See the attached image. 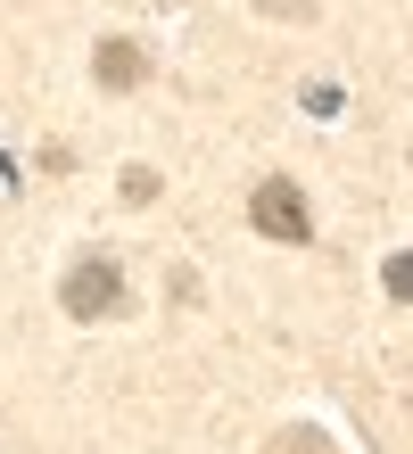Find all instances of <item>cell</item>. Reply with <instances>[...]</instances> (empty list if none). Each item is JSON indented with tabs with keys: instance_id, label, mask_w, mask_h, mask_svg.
<instances>
[{
	"instance_id": "6da1fadb",
	"label": "cell",
	"mask_w": 413,
	"mask_h": 454,
	"mask_svg": "<svg viewBox=\"0 0 413 454\" xmlns=\"http://www.w3.org/2000/svg\"><path fill=\"white\" fill-rule=\"evenodd\" d=\"M248 223H257L265 239H314V215H306V191H298L290 174H265L257 191H248Z\"/></svg>"
},
{
	"instance_id": "7a4b0ae2",
	"label": "cell",
	"mask_w": 413,
	"mask_h": 454,
	"mask_svg": "<svg viewBox=\"0 0 413 454\" xmlns=\"http://www.w3.org/2000/svg\"><path fill=\"white\" fill-rule=\"evenodd\" d=\"M59 306L75 314V323H99V314H116V306H124V273H116L107 256H83L75 273L59 281Z\"/></svg>"
},
{
	"instance_id": "3957f363",
	"label": "cell",
	"mask_w": 413,
	"mask_h": 454,
	"mask_svg": "<svg viewBox=\"0 0 413 454\" xmlns=\"http://www.w3.org/2000/svg\"><path fill=\"white\" fill-rule=\"evenodd\" d=\"M91 74H99V91H141L149 83V50L132 42V34H107L91 50Z\"/></svg>"
},
{
	"instance_id": "277c9868",
	"label": "cell",
	"mask_w": 413,
	"mask_h": 454,
	"mask_svg": "<svg viewBox=\"0 0 413 454\" xmlns=\"http://www.w3.org/2000/svg\"><path fill=\"white\" fill-rule=\"evenodd\" d=\"M380 289H389V298H405V306H413V256H389V264H380Z\"/></svg>"
},
{
	"instance_id": "5b68a950",
	"label": "cell",
	"mask_w": 413,
	"mask_h": 454,
	"mask_svg": "<svg viewBox=\"0 0 413 454\" xmlns=\"http://www.w3.org/2000/svg\"><path fill=\"white\" fill-rule=\"evenodd\" d=\"M124 199H132V207L157 199V174H149V166H132V174H124Z\"/></svg>"
}]
</instances>
